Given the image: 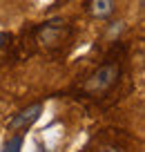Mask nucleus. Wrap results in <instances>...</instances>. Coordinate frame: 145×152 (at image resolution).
<instances>
[{
    "label": "nucleus",
    "instance_id": "1",
    "mask_svg": "<svg viewBox=\"0 0 145 152\" xmlns=\"http://www.w3.org/2000/svg\"><path fill=\"white\" fill-rule=\"evenodd\" d=\"M118 76H121V65L118 63H105L83 83V92L92 96L105 94L118 83Z\"/></svg>",
    "mask_w": 145,
    "mask_h": 152
},
{
    "label": "nucleus",
    "instance_id": "2",
    "mask_svg": "<svg viewBox=\"0 0 145 152\" xmlns=\"http://www.w3.org/2000/svg\"><path fill=\"white\" fill-rule=\"evenodd\" d=\"M38 36V43H42L45 47L54 49V47H60L63 43L67 40V36H69V27H67L65 20L56 18V20H49V23L40 25L36 31Z\"/></svg>",
    "mask_w": 145,
    "mask_h": 152
},
{
    "label": "nucleus",
    "instance_id": "3",
    "mask_svg": "<svg viewBox=\"0 0 145 152\" xmlns=\"http://www.w3.org/2000/svg\"><path fill=\"white\" fill-rule=\"evenodd\" d=\"M40 112H42V105H40V103L29 105V107L20 110V112L16 114L14 119H11L9 123H7V128H9V130H23V128H29V125H31L34 121H38Z\"/></svg>",
    "mask_w": 145,
    "mask_h": 152
},
{
    "label": "nucleus",
    "instance_id": "4",
    "mask_svg": "<svg viewBox=\"0 0 145 152\" xmlns=\"http://www.w3.org/2000/svg\"><path fill=\"white\" fill-rule=\"evenodd\" d=\"M85 7H87L89 16H94V18H98V20H105V18H109V16L114 14L116 0H87Z\"/></svg>",
    "mask_w": 145,
    "mask_h": 152
},
{
    "label": "nucleus",
    "instance_id": "5",
    "mask_svg": "<svg viewBox=\"0 0 145 152\" xmlns=\"http://www.w3.org/2000/svg\"><path fill=\"white\" fill-rule=\"evenodd\" d=\"M23 141H25V134H23V132L9 137V139H7V143H5V150H2V152H20Z\"/></svg>",
    "mask_w": 145,
    "mask_h": 152
},
{
    "label": "nucleus",
    "instance_id": "6",
    "mask_svg": "<svg viewBox=\"0 0 145 152\" xmlns=\"http://www.w3.org/2000/svg\"><path fill=\"white\" fill-rule=\"evenodd\" d=\"M7 43H11V34H7V31H0V47H5Z\"/></svg>",
    "mask_w": 145,
    "mask_h": 152
},
{
    "label": "nucleus",
    "instance_id": "7",
    "mask_svg": "<svg viewBox=\"0 0 145 152\" xmlns=\"http://www.w3.org/2000/svg\"><path fill=\"white\" fill-rule=\"evenodd\" d=\"M98 152H123L121 148H116V145H105V148H101Z\"/></svg>",
    "mask_w": 145,
    "mask_h": 152
}]
</instances>
